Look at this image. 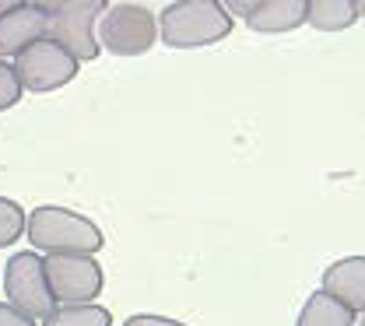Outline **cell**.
Masks as SVG:
<instances>
[{"label":"cell","instance_id":"cell-1","mask_svg":"<svg viewBox=\"0 0 365 326\" xmlns=\"http://www.w3.org/2000/svg\"><path fill=\"white\" fill-rule=\"evenodd\" d=\"M25 238L32 242V249H43L49 256H95L106 242L102 228L91 218L56 204L36 207L29 214Z\"/></svg>","mask_w":365,"mask_h":326},{"label":"cell","instance_id":"cell-2","mask_svg":"<svg viewBox=\"0 0 365 326\" xmlns=\"http://www.w3.org/2000/svg\"><path fill=\"white\" fill-rule=\"evenodd\" d=\"M232 18L222 0H176L162 7L158 36L173 49H200L228 39Z\"/></svg>","mask_w":365,"mask_h":326},{"label":"cell","instance_id":"cell-3","mask_svg":"<svg viewBox=\"0 0 365 326\" xmlns=\"http://www.w3.org/2000/svg\"><path fill=\"white\" fill-rule=\"evenodd\" d=\"M109 4L102 0H53L43 4L46 11V39H53L63 53H71L78 63L98 56L95 25Z\"/></svg>","mask_w":365,"mask_h":326},{"label":"cell","instance_id":"cell-4","mask_svg":"<svg viewBox=\"0 0 365 326\" xmlns=\"http://www.w3.org/2000/svg\"><path fill=\"white\" fill-rule=\"evenodd\" d=\"M95 39L113 56H140L155 46L158 21L144 4H109L95 25Z\"/></svg>","mask_w":365,"mask_h":326},{"label":"cell","instance_id":"cell-5","mask_svg":"<svg viewBox=\"0 0 365 326\" xmlns=\"http://www.w3.org/2000/svg\"><path fill=\"white\" fill-rule=\"evenodd\" d=\"M4 295H7V305H14L21 316H29L36 323L56 309V298H53L49 280H46V263L36 249H21L7 260Z\"/></svg>","mask_w":365,"mask_h":326},{"label":"cell","instance_id":"cell-6","mask_svg":"<svg viewBox=\"0 0 365 326\" xmlns=\"http://www.w3.org/2000/svg\"><path fill=\"white\" fill-rule=\"evenodd\" d=\"M14 74H18L25 92L46 95L71 85L78 78V60L71 53H63L53 39H39V43H32L25 49L21 56H14Z\"/></svg>","mask_w":365,"mask_h":326},{"label":"cell","instance_id":"cell-7","mask_svg":"<svg viewBox=\"0 0 365 326\" xmlns=\"http://www.w3.org/2000/svg\"><path fill=\"white\" fill-rule=\"evenodd\" d=\"M46 280L56 305H91L102 291V267L95 256H46Z\"/></svg>","mask_w":365,"mask_h":326},{"label":"cell","instance_id":"cell-8","mask_svg":"<svg viewBox=\"0 0 365 326\" xmlns=\"http://www.w3.org/2000/svg\"><path fill=\"white\" fill-rule=\"evenodd\" d=\"M319 291L341 302L348 312H365V256H344L323 270Z\"/></svg>","mask_w":365,"mask_h":326},{"label":"cell","instance_id":"cell-9","mask_svg":"<svg viewBox=\"0 0 365 326\" xmlns=\"http://www.w3.org/2000/svg\"><path fill=\"white\" fill-rule=\"evenodd\" d=\"M39 39H46L43 4H18L11 14L0 18V60L4 56H21Z\"/></svg>","mask_w":365,"mask_h":326},{"label":"cell","instance_id":"cell-10","mask_svg":"<svg viewBox=\"0 0 365 326\" xmlns=\"http://www.w3.org/2000/svg\"><path fill=\"white\" fill-rule=\"evenodd\" d=\"M306 11H309V0H257L246 25L264 36H281L306 25Z\"/></svg>","mask_w":365,"mask_h":326},{"label":"cell","instance_id":"cell-11","mask_svg":"<svg viewBox=\"0 0 365 326\" xmlns=\"http://www.w3.org/2000/svg\"><path fill=\"white\" fill-rule=\"evenodd\" d=\"M306 21L319 32H344L359 21L355 0H309Z\"/></svg>","mask_w":365,"mask_h":326},{"label":"cell","instance_id":"cell-12","mask_svg":"<svg viewBox=\"0 0 365 326\" xmlns=\"http://www.w3.org/2000/svg\"><path fill=\"white\" fill-rule=\"evenodd\" d=\"M295 326H355V312H348L341 302H334L330 295L313 291L299 312Z\"/></svg>","mask_w":365,"mask_h":326},{"label":"cell","instance_id":"cell-13","mask_svg":"<svg viewBox=\"0 0 365 326\" xmlns=\"http://www.w3.org/2000/svg\"><path fill=\"white\" fill-rule=\"evenodd\" d=\"M43 326H113L109 309L102 305H56L49 316L43 320Z\"/></svg>","mask_w":365,"mask_h":326},{"label":"cell","instance_id":"cell-14","mask_svg":"<svg viewBox=\"0 0 365 326\" xmlns=\"http://www.w3.org/2000/svg\"><path fill=\"white\" fill-rule=\"evenodd\" d=\"M25 221H29V214L21 211V204L11 196H0V249L25 238Z\"/></svg>","mask_w":365,"mask_h":326},{"label":"cell","instance_id":"cell-15","mask_svg":"<svg viewBox=\"0 0 365 326\" xmlns=\"http://www.w3.org/2000/svg\"><path fill=\"white\" fill-rule=\"evenodd\" d=\"M21 95H25V88H21V81H18V74H14V63L0 60V112L11 109V105H18Z\"/></svg>","mask_w":365,"mask_h":326},{"label":"cell","instance_id":"cell-16","mask_svg":"<svg viewBox=\"0 0 365 326\" xmlns=\"http://www.w3.org/2000/svg\"><path fill=\"white\" fill-rule=\"evenodd\" d=\"M0 326H39V323H36V320H29V316H21L14 305L0 302Z\"/></svg>","mask_w":365,"mask_h":326},{"label":"cell","instance_id":"cell-17","mask_svg":"<svg viewBox=\"0 0 365 326\" xmlns=\"http://www.w3.org/2000/svg\"><path fill=\"white\" fill-rule=\"evenodd\" d=\"M123 326H186L180 323V320H169V316H151V312H137V316H130Z\"/></svg>","mask_w":365,"mask_h":326},{"label":"cell","instance_id":"cell-18","mask_svg":"<svg viewBox=\"0 0 365 326\" xmlns=\"http://www.w3.org/2000/svg\"><path fill=\"white\" fill-rule=\"evenodd\" d=\"M14 7H18V0H4V4H0V18H4V14H11Z\"/></svg>","mask_w":365,"mask_h":326},{"label":"cell","instance_id":"cell-19","mask_svg":"<svg viewBox=\"0 0 365 326\" xmlns=\"http://www.w3.org/2000/svg\"><path fill=\"white\" fill-rule=\"evenodd\" d=\"M355 11H359V18H365V0H355Z\"/></svg>","mask_w":365,"mask_h":326},{"label":"cell","instance_id":"cell-20","mask_svg":"<svg viewBox=\"0 0 365 326\" xmlns=\"http://www.w3.org/2000/svg\"><path fill=\"white\" fill-rule=\"evenodd\" d=\"M359 326H365V312H362V320H359Z\"/></svg>","mask_w":365,"mask_h":326}]
</instances>
